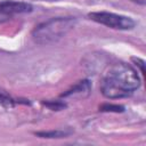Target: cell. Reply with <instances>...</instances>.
<instances>
[{"instance_id": "obj_7", "label": "cell", "mask_w": 146, "mask_h": 146, "mask_svg": "<svg viewBox=\"0 0 146 146\" xmlns=\"http://www.w3.org/2000/svg\"><path fill=\"white\" fill-rule=\"evenodd\" d=\"M0 105L2 107H6V108H11V107H14V102L10 97L0 92Z\"/></svg>"}, {"instance_id": "obj_9", "label": "cell", "mask_w": 146, "mask_h": 146, "mask_svg": "<svg viewBox=\"0 0 146 146\" xmlns=\"http://www.w3.org/2000/svg\"><path fill=\"white\" fill-rule=\"evenodd\" d=\"M48 107H50L51 110H56V111H58V110H63L66 105H65V103H63V102H59V100H56V102H49V103H44Z\"/></svg>"}, {"instance_id": "obj_3", "label": "cell", "mask_w": 146, "mask_h": 146, "mask_svg": "<svg viewBox=\"0 0 146 146\" xmlns=\"http://www.w3.org/2000/svg\"><path fill=\"white\" fill-rule=\"evenodd\" d=\"M89 17L90 19L99 24H103L116 30H130L135 26V22L130 17L113 14V13H106V11L90 13Z\"/></svg>"}, {"instance_id": "obj_2", "label": "cell", "mask_w": 146, "mask_h": 146, "mask_svg": "<svg viewBox=\"0 0 146 146\" xmlns=\"http://www.w3.org/2000/svg\"><path fill=\"white\" fill-rule=\"evenodd\" d=\"M76 19L74 17L50 18L35 26L32 32L33 40L39 44L52 43L68 33L74 27Z\"/></svg>"}, {"instance_id": "obj_1", "label": "cell", "mask_w": 146, "mask_h": 146, "mask_svg": "<svg viewBox=\"0 0 146 146\" xmlns=\"http://www.w3.org/2000/svg\"><path fill=\"white\" fill-rule=\"evenodd\" d=\"M140 84L137 72L128 64L117 63L107 68L100 82L102 94L110 99L131 95Z\"/></svg>"}, {"instance_id": "obj_4", "label": "cell", "mask_w": 146, "mask_h": 146, "mask_svg": "<svg viewBox=\"0 0 146 146\" xmlns=\"http://www.w3.org/2000/svg\"><path fill=\"white\" fill-rule=\"evenodd\" d=\"M32 10V6L26 2L17 1H5L0 3V15L1 16H11L16 14L29 13Z\"/></svg>"}, {"instance_id": "obj_8", "label": "cell", "mask_w": 146, "mask_h": 146, "mask_svg": "<svg viewBox=\"0 0 146 146\" xmlns=\"http://www.w3.org/2000/svg\"><path fill=\"white\" fill-rule=\"evenodd\" d=\"M102 111H106V112H121L123 111V107L122 106H119V105H113V104H105L100 107Z\"/></svg>"}, {"instance_id": "obj_6", "label": "cell", "mask_w": 146, "mask_h": 146, "mask_svg": "<svg viewBox=\"0 0 146 146\" xmlns=\"http://www.w3.org/2000/svg\"><path fill=\"white\" fill-rule=\"evenodd\" d=\"M36 135L42 138H62L68 135V132L63 130H55V131H48V132H38Z\"/></svg>"}, {"instance_id": "obj_5", "label": "cell", "mask_w": 146, "mask_h": 146, "mask_svg": "<svg viewBox=\"0 0 146 146\" xmlns=\"http://www.w3.org/2000/svg\"><path fill=\"white\" fill-rule=\"evenodd\" d=\"M91 86L88 80L80 81L75 86H73L70 90H67L65 94H63V97H73V98H83L87 97L90 92Z\"/></svg>"}, {"instance_id": "obj_10", "label": "cell", "mask_w": 146, "mask_h": 146, "mask_svg": "<svg viewBox=\"0 0 146 146\" xmlns=\"http://www.w3.org/2000/svg\"><path fill=\"white\" fill-rule=\"evenodd\" d=\"M135 62H136V64L140 67V71H141V73L144 74V72H145V64H144V60H141V59H139V58H132Z\"/></svg>"}]
</instances>
